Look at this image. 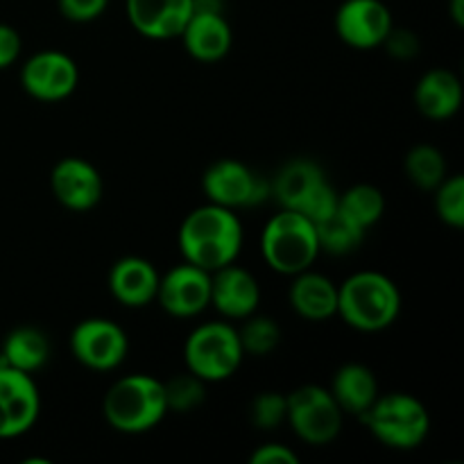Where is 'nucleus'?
<instances>
[{
    "instance_id": "f257e3e1",
    "label": "nucleus",
    "mask_w": 464,
    "mask_h": 464,
    "mask_svg": "<svg viewBox=\"0 0 464 464\" xmlns=\"http://www.w3.org/2000/svg\"><path fill=\"white\" fill-rule=\"evenodd\" d=\"M179 247L186 263L216 272L238 258L243 247V225L234 208L208 202L186 216L179 227Z\"/></svg>"
},
{
    "instance_id": "f03ea898",
    "label": "nucleus",
    "mask_w": 464,
    "mask_h": 464,
    "mask_svg": "<svg viewBox=\"0 0 464 464\" xmlns=\"http://www.w3.org/2000/svg\"><path fill=\"white\" fill-rule=\"evenodd\" d=\"M401 311V293L381 272H356L338 288V315L352 329L376 334L394 324Z\"/></svg>"
},
{
    "instance_id": "7ed1b4c3",
    "label": "nucleus",
    "mask_w": 464,
    "mask_h": 464,
    "mask_svg": "<svg viewBox=\"0 0 464 464\" xmlns=\"http://www.w3.org/2000/svg\"><path fill=\"white\" fill-rule=\"evenodd\" d=\"M102 412L109 426L121 433H145L166 417V388L150 374L122 376L104 394Z\"/></svg>"
},
{
    "instance_id": "20e7f679",
    "label": "nucleus",
    "mask_w": 464,
    "mask_h": 464,
    "mask_svg": "<svg viewBox=\"0 0 464 464\" xmlns=\"http://www.w3.org/2000/svg\"><path fill=\"white\" fill-rule=\"evenodd\" d=\"M261 252L267 266L279 275H299L311 270L320 254L315 225L293 208L270 218L261 236Z\"/></svg>"
},
{
    "instance_id": "39448f33",
    "label": "nucleus",
    "mask_w": 464,
    "mask_h": 464,
    "mask_svg": "<svg viewBox=\"0 0 464 464\" xmlns=\"http://www.w3.org/2000/svg\"><path fill=\"white\" fill-rule=\"evenodd\" d=\"M362 417L372 435L397 451L417 449L430 433L429 411L420 399L406 392H392L385 397L379 394Z\"/></svg>"
},
{
    "instance_id": "423d86ee",
    "label": "nucleus",
    "mask_w": 464,
    "mask_h": 464,
    "mask_svg": "<svg viewBox=\"0 0 464 464\" xmlns=\"http://www.w3.org/2000/svg\"><path fill=\"white\" fill-rule=\"evenodd\" d=\"M243 358L238 331L227 322L199 324L184 344L186 370L204 383H220L234 376Z\"/></svg>"
},
{
    "instance_id": "0eeeda50",
    "label": "nucleus",
    "mask_w": 464,
    "mask_h": 464,
    "mask_svg": "<svg viewBox=\"0 0 464 464\" xmlns=\"http://www.w3.org/2000/svg\"><path fill=\"white\" fill-rule=\"evenodd\" d=\"M285 421L302 442L322 447L338 438L343 429V411L331 390L320 388V385H304L288 394Z\"/></svg>"
},
{
    "instance_id": "6e6552de",
    "label": "nucleus",
    "mask_w": 464,
    "mask_h": 464,
    "mask_svg": "<svg viewBox=\"0 0 464 464\" xmlns=\"http://www.w3.org/2000/svg\"><path fill=\"white\" fill-rule=\"evenodd\" d=\"M127 334L116 322L104 317H89L71 334V352L77 362L93 372H111L122 365L127 356Z\"/></svg>"
},
{
    "instance_id": "1a4fd4ad",
    "label": "nucleus",
    "mask_w": 464,
    "mask_h": 464,
    "mask_svg": "<svg viewBox=\"0 0 464 464\" xmlns=\"http://www.w3.org/2000/svg\"><path fill=\"white\" fill-rule=\"evenodd\" d=\"M202 186L208 202L225 208L256 207L270 193L267 181H263L245 163L234 161V159H222L213 163L204 172Z\"/></svg>"
},
{
    "instance_id": "9d476101",
    "label": "nucleus",
    "mask_w": 464,
    "mask_h": 464,
    "mask_svg": "<svg viewBox=\"0 0 464 464\" xmlns=\"http://www.w3.org/2000/svg\"><path fill=\"white\" fill-rule=\"evenodd\" d=\"M41 397L32 374L0 365V440L25 435L36 424Z\"/></svg>"
},
{
    "instance_id": "9b49d317",
    "label": "nucleus",
    "mask_w": 464,
    "mask_h": 464,
    "mask_svg": "<svg viewBox=\"0 0 464 464\" xmlns=\"http://www.w3.org/2000/svg\"><path fill=\"white\" fill-rule=\"evenodd\" d=\"M80 71L66 53L44 50L23 63L21 84L27 95L41 102H59L75 91Z\"/></svg>"
},
{
    "instance_id": "f8f14e48",
    "label": "nucleus",
    "mask_w": 464,
    "mask_h": 464,
    "mask_svg": "<svg viewBox=\"0 0 464 464\" xmlns=\"http://www.w3.org/2000/svg\"><path fill=\"white\" fill-rule=\"evenodd\" d=\"M157 302L172 317H195L211 306V272L184 263L159 279Z\"/></svg>"
},
{
    "instance_id": "ddd939ff",
    "label": "nucleus",
    "mask_w": 464,
    "mask_h": 464,
    "mask_svg": "<svg viewBox=\"0 0 464 464\" xmlns=\"http://www.w3.org/2000/svg\"><path fill=\"white\" fill-rule=\"evenodd\" d=\"M340 39L356 50L383 45L392 30V14L381 0H344L335 14Z\"/></svg>"
},
{
    "instance_id": "4468645a",
    "label": "nucleus",
    "mask_w": 464,
    "mask_h": 464,
    "mask_svg": "<svg viewBox=\"0 0 464 464\" xmlns=\"http://www.w3.org/2000/svg\"><path fill=\"white\" fill-rule=\"evenodd\" d=\"M50 184L59 204L71 211H91L102 199V177L84 159H62L54 166Z\"/></svg>"
},
{
    "instance_id": "2eb2a0df",
    "label": "nucleus",
    "mask_w": 464,
    "mask_h": 464,
    "mask_svg": "<svg viewBox=\"0 0 464 464\" xmlns=\"http://www.w3.org/2000/svg\"><path fill=\"white\" fill-rule=\"evenodd\" d=\"M193 14V0H127V18L148 39H177Z\"/></svg>"
},
{
    "instance_id": "dca6fc26",
    "label": "nucleus",
    "mask_w": 464,
    "mask_h": 464,
    "mask_svg": "<svg viewBox=\"0 0 464 464\" xmlns=\"http://www.w3.org/2000/svg\"><path fill=\"white\" fill-rule=\"evenodd\" d=\"M258 302L261 288L247 270L229 263L211 272V304L220 315L229 320H245L256 313Z\"/></svg>"
},
{
    "instance_id": "f3484780",
    "label": "nucleus",
    "mask_w": 464,
    "mask_h": 464,
    "mask_svg": "<svg viewBox=\"0 0 464 464\" xmlns=\"http://www.w3.org/2000/svg\"><path fill=\"white\" fill-rule=\"evenodd\" d=\"M179 36L190 57L207 63L227 57L234 44V34L222 12H193Z\"/></svg>"
},
{
    "instance_id": "a211bd4d",
    "label": "nucleus",
    "mask_w": 464,
    "mask_h": 464,
    "mask_svg": "<svg viewBox=\"0 0 464 464\" xmlns=\"http://www.w3.org/2000/svg\"><path fill=\"white\" fill-rule=\"evenodd\" d=\"M159 279L161 276L152 263L140 256H127L111 267L109 288L122 306L143 308L157 299Z\"/></svg>"
},
{
    "instance_id": "6ab92c4d",
    "label": "nucleus",
    "mask_w": 464,
    "mask_h": 464,
    "mask_svg": "<svg viewBox=\"0 0 464 464\" xmlns=\"http://www.w3.org/2000/svg\"><path fill=\"white\" fill-rule=\"evenodd\" d=\"M290 306L311 322H324L338 315V285L317 272H299L290 285Z\"/></svg>"
},
{
    "instance_id": "aec40b11",
    "label": "nucleus",
    "mask_w": 464,
    "mask_h": 464,
    "mask_svg": "<svg viewBox=\"0 0 464 464\" xmlns=\"http://www.w3.org/2000/svg\"><path fill=\"white\" fill-rule=\"evenodd\" d=\"M417 109L430 121H449L462 104V84L451 71L435 68L420 80L415 91Z\"/></svg>"
},
{
    "instance_id": "412c9836",
    "label": "nucleus",
    "mask_w": 464,
    "mask_h": 464,
    "mask_svg": "<svg viewBox=\"0 0 464 464\" xmlns=\"http://www.w3.org/2000/svg\"><path fill=\"white\" fill-rule=\"evenodd\" d=\"M324 184L326 177L317 163L308 161V159H297V161H290L288 166L281 168L270 190L284 208L302 211L308 199Z\"/></svg>"
},
{
    "instance_id": "4be33fe9",
    "label": "nucleus",
    "mask_w": 464,
    "mask_h": 464,
    "mask_svg": "<svg viewBox=\"0 0 464 464\" xmlns=\"http://www.w3.org/2000/svg\"><path fill=\"white\" fill-rule=\"evenodd\" d=\"M331 394L338 401L340 411L362 417L379 397V381L370 367L361 362H349L335 372Z\"/></svg>"
},
{
    "instance_id": "5701e85b",
    "label": "nucleus",
    "mask_w": 464,
    "mask_h": 464,
    "mask_svg": "<svg viewBox=\"0 0 464 464\" xmlns=\"http://www.w3.org/2000/svg\"><path fill=\"white\" fill-rule=\"evenodd\" d=\"M50 358V343L39 329L23 326V329L12 331L5 338L3 352H0V365L14 367L32 374L41 370Z\"/></svg>"
},
{
    "instance_id": "b1692460",
    "label": "nucleus",
    "mask_w": 464,
    "mask_h": 464,
    "mask_svg": "<svg viewBox=\"0 0 464 464\" xmlns=\"http://www.w3.org/2000/svg\"><path fill=\"white\" fill-rule=\"evenodd\" d=\"M338 211H343L344 216L352 222H356L361 229H370L372 225L381 220L385 211V199L376 186L370 184H358L352 186L349 190H344L343 195H338Z\"/></svg>"
},
{
    "instance_id": "393cba45",
    "label": "nucleus",
    "mask_w": 464,
    "mask_h": 464,
    "mask_svg": "<svg viewBox=\"0 0 464 464\" xmlns=\"http://www.w3.org/2000/svg\"><path fill=\"white\" fill-rule=\"evenodd\" d=\"M315 234L317 243H320V252L338 254V256L358 249V245L365 238V229H361L356 222L349 220V218L344 216L343 211H338V208H335L329 218L317 222Z\"/></svg>"
},
{
    "instance_id": "a878e982",
    "label": "nucleus",
    "mask_w": 464,
    "mask_h": 464,
    "mask_svg": "<svg viewBox=\"0 0 464 464\" xmlns=\"http://www.w3.org/2000/svg\"><path fill=\"white\" fill-rule=\"evenodd\" d=\"M406 175L421 190H435L447 177V161L433 145H417L406 157Z\"/></svg>"
},
{
    "instance_id": "bb28decb",
    "label": "nucleus",
    "mask_w": 464,
    "mask_h": 464,
    "mask_svg": "<svg viewBox=\"0 0 464 464\" xmlns=\"http://www.w3.org/2000/svg\"><path fill=\"white\" fill-rule=\"evenodd\" d=\"M245 326L238 331L240 347L249 356H267L276 349L281 340V329L272 317L249 315L245 317Z\"/></svg>"
},
{
    "instance_id": "cd10ccee",
    "label": "nucleus",
    "mask_w": 464,
    "mask_h": 464,
    "mask_svg": "<svg viewBox=\"0 0 464 464\" xmlns=\"http://www.w3.org/2000/svg\"><path fill=\"white\" fill-rule=\"evenodd\" d=\"M438 195H435V208L444 225L453 227V229H462L464 227V177L453 175L444 177L442 184L438 186Z\"/></svg>"
},
{
    "instance_id": "c85d7f7f",
    "label": "nucleus",
    "mask_w": 464,
    "mask_h": 464,
    "mask_svg": "<svg viewBox=\"0 0 464 464\" xmlns=\"http://www.w3.org/2000/svg\"><path fill=\"white\" fill-rule=\"evenodd\" d=\"M163 388H166L168 412L195 411L204 399V381L198 379L195 374H190V372L168 381V383H163Z\"/></svg>"
},
{
    "instance_id": "c756f323",
    "label": "nucleus",
    "mask_w": 464,
    "mask_h": 464,
    "mask_svg": "<svg viewBox=\"0 0 464 464\" xmlns=\"http://www.w3.org/2000/svg\"><path fill=\"white\" fill-rule=\"evenodd\" d=\"M288 415V397L279 392H263L252 403V421L263 430L279 429Z\"/></svg>"
},
{
    "instance_id": "7c9ffc66",
    "label": "nucleus",
    "mask_w": 464,
    "mask_h": 464,
    "mask_svg": "<svg viewBox=\"0 0 464 464\" xmlns=\"http://www.w3.org/2000/svg\"><path fill=\"white\" fill-rule=\"evenodd\" d=\"M59 12L75 23H89L102 16L109 0H57Z\"/></svg>"
},
{
    "instance_id": "2f4dec72",
    "label": "nucleus",
    "mask_w": 464,
    "mask_h": 464,
    "mask_svg": "<svg viewBox=\"0 0 464 464\" xmlns=\"http://www.w3.org/2000/svg\"><path fill=\"white\" fill-rule=\"evenodd\" d=\"M383 45L388 48L390 54H394L397 59H411L415 57L420 44H417V36L408 30H390L388 39L383 41Z\"/></svg>"
},
{
    "instance_id": "473e14b6",
    "label": "nucleus",
    "mask_w": 464,
    "mask_h": 464,
    "mask_svg": "<svg viewBox=\"0 0 464 464\" xmlns=\"http://www.w3.org/2000/svg\"><path fill=\"white\" fill-rule=\"evenodd\" d=\"M249 462L252 464H297L299 458L297 453L290 451L288 447H284V444H263V447H258L256 451L252 453V458H249Z\"/></svg>"
},
{
    "instance_id": "72a5a7b5",
    "label": "nucleus",
    "mask_w": 464,
    "mask_h": 464,
    "mask_svg": "<svg viewBox=\"0 0 464 464\" xmlns=\"http://www.w3.org/2000/svg\"><path fill=\"white\" fill-rule=\"evenodd\" d=\"M21 54V36L12 25L0 23V71L12 66Z\"/></svg>"
},
{
    "instance_id": "f704fd0d",
    "label": "nucleus",
    "mask_w": 464,
    "mask_h": 464,
    "mask_svg": "<svg viewBox=\"0 0 464 464\" xmlns=\"http://www.w3.org/2000/svg\"><path fill=\"white\" fill-rule=\"evenodd\" d=\"M451 16L456 25H464V0H451Z\"/></svg>"
}]
</instances>
